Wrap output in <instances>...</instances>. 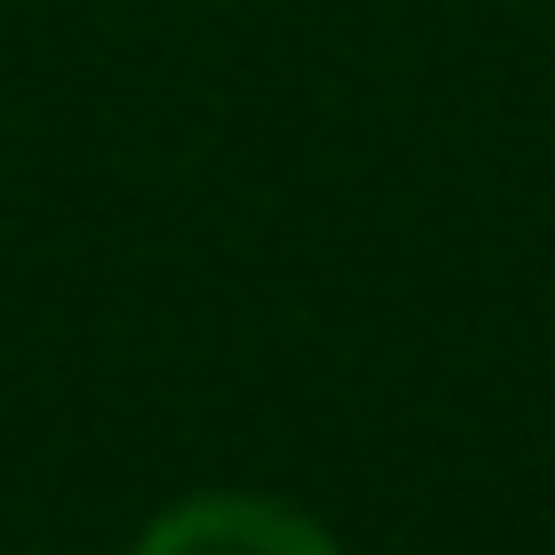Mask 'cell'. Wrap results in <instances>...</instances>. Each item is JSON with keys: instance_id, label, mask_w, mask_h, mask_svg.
I'll use <instances>...</instances> for the list:
<instances>
[{"instance_id": "1", "label": "cell", "mask_w": 555, "mask_h": 555, "mask_svg": "<svg viewBox=\"0 0 555 555\" xmlns=\"http://www.w3.org/2000/svg\"><path fill=\"white\" fill-rule=\"evenodd\" d=\"M138 555H338V540L314 515H298L282 500L209 491V500H185V507L153 515Z\"/></svg>"}]
</instances>
